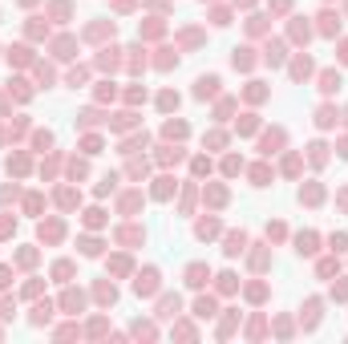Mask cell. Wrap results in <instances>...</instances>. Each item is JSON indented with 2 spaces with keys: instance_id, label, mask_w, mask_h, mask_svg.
<instances>
[{
  "instance_id": "obj_1",
  "label": "cell",
  "mask_w": 348,
  "mask_h": 344,
  "mask_svg": "<svg viewBox=\"0 0 348 344\" xmlns=\"http://www.w3.org/2000/svg\"><path fill=\"white\" fill-rule=\"evenodd\" d=\"M134 292H138V296H154V292H158V271H154V267H146V271L138 275Z\"/></svg>"
},
{
  "instance_id": "obj_2",
  "label": "cell",
  "mask_w": 348,
  "mask_h": 344,
  "mask_svg": "<svg viewBox=\"0 0 348 344\" xmlns=\"http://www.w3.org/2000/svg\"><path fill=\"white\" fill-rule=\"evenodd\" d=\"M207 279H211V267L207 263H191V267H186V284H191V288H203Z\"/></svg>"
},
{
  "instance_id": "obj_3",
  "label": "cell",
  "mask_w": 348,
  "mask_h": 344,
  "mask_svg": "<svg viewBox=\"0 0 348 344\" xmlns=\"http://www.w3.org/2000/svg\"><path fill=\"white\" fill-rule=\"evenodd\" d=\"M316 243H320V235H312V231H304V235L296 239V251H300V255H316Z\"/></svg>"
},
{
  "instance_id": "obj_4",
  "label": "cell",
  "mask_w": 348,
  "mask_h": 344,
  "mask_svg": "<svg viewBox=\"0 0 348 344\" xmlns=\"http://www.w3.org/2000/svg\"><path fill=\"white\" fill-rule=\"evenodd\" d=\"M215 93H219V77H199L195 98H215Z\"/></svg>"
},
{
  "instance_id": "obj_5",
  "label": "cell",
  "mask_w": 348,
  "mask_h": 344,
  "mask_svg": "<svg viewBox=\"0 0 348 344\" xmlns=\"http://www.w3.org/2000/svg\"><path fill=\"white\" fill-rule=\"evenodd\" d=\"M243 247H247V235H243V231H235V235H227V247H223V251H227V255H239Z\"/></svg>"
},
{
  "instance_id": "obj_6",
  "label": "cell",
  "mask_w": 348,
  "mask_h": 344,
  "mask_svg": "<svg viewBox=\"0 0 348 344\" xmlns=\"http://www.w3.org/2000/svg\"><path fill=\"white\" fill-rule=\"evenodd\" d=\"M231 65H235V69H251V65H255V57H251V49H235Z\"/></svg>"
},
{
  "instance_id": "obj_7",
  "label": "cell",
  "mask_w": 348,
  "mask_h": 344,
  "mask_svg": "<svg viewBox=\"0 0 348 344\" xmlns=\"http://www.w3.org/2000/svg\"><path fill=\"white\" fill-rule=\"evenodd\" d=\"M279 146H283V130H271L263 138V154H279Z\"/></svg>"
},
{
  "instance_id": "obj_8",
  "label": "cell",
  "mask_w": 348,
  "mask_h": 344,
  "mask_svg": "<svg viewBox=\"0 0 348 344\" xmlns=\"http://www.w3.org/2000/svg\"><path fill=\"white\" fill-rule=\"evenodd\" d=\"M263 57H267V65H283V45L279 41H267V53Z\"/></svg>"
},
{
  "instance_id": "obj_9",
  "label": "cell",
  "mask_w": 348,
  "mask_h": 344,
  "mask_svg": "<svg viewBox=\"0 0 348 344\" xmlns=\"http://www.w3.org/2000/svg\"><path fill=\"white\" fill-rule=\"evenodd\" d=\"M320 199H324V191H320L316 182H308L304 191H300V203H320Z\"/></svg>"
},
{
  "instance_id": "obj_10",
  "label": "cell",
  "mask_w": 348,
  "mask_h": 344,
  "mask_svg": "<svg viewBox=\"0 0 348 344\" xmlns=\"http://www.w3.org/2000/svg\"><path fill=\"white\" fill-rule=\"evenodd\" d=\"M158 316H162V320L178 316V296H166V300H162V308H158Z\"/></svg>"
},
{
  "instance_id": "obj_11",
  "label": "cell",
  "mask_w": 348,
  "mask_h": 344,
  "mask_svg": "<svg viewBox=\"0 0 348 344\" xmlns=\"http://www.w3.org/2000/svg\"><path fill=\"white\" fill-rule=\"evenodd\" d=\"M320 33H328V37H332V33H340V20H336L332 12H320Z\"/></svg>"
},
{
  "instance_id": "obj_12",
  "label": "cell",
  "mask_w": 348,
  "mask_h": 344,
  "mask_svg": "<svg viewBox=\"0 0 348 344\" xmlns=\"http://www.w3.org/2000/svg\"><path fill=\"white\" fill-rule=\"evenodd\" d=\"M308 73H312V61H308V57L300 53V57L292 61V77H308Z\"/></svg>"
},
{
  "instance_id": "obj_13",
  "label": "cell",
  "mask_w": 348,
  "mask_h": 344,
  "mask_svg": "<svg viewBox=\"0 0 348 344\" xmlns=\"http://www.w3.org/2000/svg\"><path fill=\"white\" fill-rule=\"evenodd\" d=\"M320 89H324V93L340 89V73H332V69H328V73H320Z\"/></svg>"
},
{
  "instance_id": "obj_14",
  "label": "cell",
  "mask_w": 348,
  "mask_h": 344,
  "mask_svg": "<svg viewBox=\"0 0 348 344\" xmlns=\"http://www.w3.org/2000/svg\"><path fill=\"white\" fill-rule=\"evenodd\" d=\"M316 121H320L324 130H328V126H336V110H332V106H320V114H316Z\"/></svg>"
},
{
  "instance_id": "obj_15",
  "label": "cell",
  "mask_w": 348,
  "mask_h": 344,
  "mask_svg": "<svg viewBox=\"0 0 348 344\" xmlns=\"http://www.w3.org/2000/svg\"><path fill=\"white\" fill-rule=\"evenodd\" d=\"M195 316H203V320H207V316H215V300H211V296H203V300L195 304Z\"/></svg>"
},
{
  "instance_id": "obj_16",
  "label": "cell",
  "mask_w": 348,
  "mask_h": 344,
  "mask_svg": "<svg viewBox=\"0 0 348 344\" xmlns=\"http://www.w3.org/2000/svg\"><path fill=\"white\" fill-rule=\"evenodd\" d=\"M308 150H312V162H316V166H320V162H324V158H328V154H324V150H328V146H324V142H312V146H308Z\"/></svg>"
},
{
  "instance_id": "obj_17",
  "label": "cell",
  "mask_w": 348,
  "mask_h": 344,
  "mask_svg": "<svg viewBox=\"0 0 348 344\" xmlns=\"http://www.w3.org/2000/svg\"><path fill=\"white\" fill-rule=\"evenodd\" d=\"M61 235H65V227H61V223H49V227H41V239H61Z\"/></svg>"
},
{
  "instance_id": "obj_18",
  "label": "cell",
  "mask_w": 348,
  "mask_h": 344,
  "mask_svg": "<svg viewBox=\"0 0 348 344\" xmlns=\"http://www.w3.org/2000/svg\"><path fill=\"white\" fill-rule=\"evenodd\" d=\"M239 284H235V275L231 271H223V275H219V292H235Z\"/></svg>"
},
{
  "instance_id": "obj_19",
  "label": "cell",
  "mask_w": 348,
  "mask_h": 344,
  "mask_svg": "<svg viewBox=\"0 0 348 344\" xmlns=\"http://www.w3.org/2000/svg\"><path fill=\"white\" fill-rule=\"evenodd\" d=\"M57 57H61V61L73 57V41H69V37H61V41H57Z\"/></svg>"
},
{
  "instance_id": "obj_20",
  "label": "cell",
  "mask_w": 348,
  "mask_h": 344,
  "mask_svg": "<svg viewBox=\"0 0 348 344\" xmlns=\"http://www.w3.org/2000/svg\"><path fill=\"white\" fill-rule=\"evenodd\" d=\"M247 98H251V102H263V98H267V89H263L259 81H251V89H247Z\"/></svg>"
},
{
  "instance_id": "obj_21",
  "label": "cell",
  "mask_w": 348,
  "mask_h": 344,
  "mask_svg": "<svg viewBox=\"0 0 348 344\" xmlns=\"http://www.w3.org/2000/svg\"><path fill=\"white\" fill-rule=\"evenodd\" d=\"M134 126V114H117L114 117V130H130Z\"/></svg>"
},
{
  "instance_id": "obj_22",
  "label": "cell",
  "mask_w": 348,
  "mask_h": 344,
  "mask_svg": "<svg viewBox=\"0 0 348 344\" xmlns=\"http://www.w3.org/2000/svg\"><path fill=\"white\" fill-rule=\"evenodd\" d=\"M53 275H57V279H69V275H73V263H65V259H61V263L53 267Z\"/></svg>"
},
{
  "instance_id": "obj_23",
  "label": "cell",
  "mask_w": 348,
  "mask_h": 344,
  "mask_svg": "<svg viewBox=\"0 0 348 344\" xmlns=\"http://www.w3.org/2000/svg\"><path fill=\"white\" fill-rule=\"evenodd\" d=\"M182 134H186L182 121H166V138H182Z\"/></svg>"
},
{
  "instance_id": "obj_24",
  "label": "cell",
  "mask_w": 348,
  "mask_h": 344,
  "mask_svg": "<svg viewBox=\"0 0 348 344\" xmlns=\"http://www.w3.org/2000/svg\"><path fill=\"white\" fill-rule=\"evenodd\" d=\"M49 312H53L49 304H37V312H33V324H45V320H49Z\"/></svg>"
},
{
  "instance_id": "obj_25",
  "label": "cell",
  "mask_w": 348,
  "mask_h": 344,
  "mask_svg": "<svg viewBox=\"0 0 348 344\" xmlns=\"http://www.w3.org/2000/svg\"><path fill=\"white\" fill-rule=\"evenodd\" d=\"M219 231V223H215V219H203V223H199V235L207 239V235H215Z\"/></svg>"
},
{
  "instance_id": "obj_26",
  "label": "cell",
  "mask_w": 348,
  "mask_h": 344,
  "mask_svg": "<svg viewBox=\"0 0 348 344\" xmlns=\"http://www.w3.org/2000/svg\"><path fill=\"white\" fill-rule=\"evenodd\" d=\"M170 182H174V178H158V186H154V195H158V199H166V195H170Z\"/></svg>"
},
{
  "instance_id": "obj_27",
  "label": "cell",
  "mask_w": 348,
  "mask_h": 344,
  "mask_svg": "<svg viewBox=\"0 0 348 344\" xmlns=\"http://www.w3.org/2000/svg\"><path fill=\"white\" fill-rule=\"evenodd\" d=\"M98 300H102V304H114V284H102V288H98Z\"/></svg>"
},
{
  "instance_id": "obj_28",
  "label": "cell",
  "mask_w": 348,
  "mask_h": 344,
  "mask_svg": "<svg viewBox=\"0 0 348 344\" xmlns=\"http://www.w3.org/2000/svg\"><path fill=\"white\" fill-rule=\"evenodd\" d=\"M158 106H162V110H174V106H178V93H162V98H158Z\"/></svg>"
},
{
  "instance_id": "obj_29",
  "label": "cell",
  "mask_w": 348,
  "mask_h": 344,
  "mask_svg": "<svg viewBox=\"0 0 348 344\" xmlns=\"http://www.w3.org/2000/svg\"><path fill=\"white\" fill-rule=\"evenodd\" d=\"M292 37H296V41H308V24H304V20L292 24Z\"/></svg>"
},
{
  "instance_id": "obj_30",
  "label": "cell",
  "mask_w": 348,
  "mask_h": 344,
  "mask_svg": "<svg viewBox=\"0 0 348 344\" xmlns=\"http://www.w3.org/2000/svg\"><path fill=\"white\" fill-rule=\"evenodd\" d=\"M251 178H255V186H267V166H255V170H251Z\"/></svg>"
},
{
  "instance_id": "obj_31",
  "label": "cell",
  "mask_w": 348,
  "mask_h": 344,
  "mask_svg": "<svg viewBox=\"0 0 348 344\" xmlns=\"http://www.w3.org/2000/svg\"><path fill=\"white\" fill-rule=\"evenodd\" d=\"M267 235H271V239H283V235H288V227H283V223H271Z\"/></svg>"
},
{
  "instance_id": "obj_32",
  "label": "cell",
  "mask_w": 348,
  "mask_h": 344,
  "mask_svg": "<svg viewBox=\"0 0 348 344\" xmlns=\"http://www.w3.org/2000/svg\"><path fill=\"white\" fill-rule=\"evenodd\" d=\"M65 308H69V312L81 308V292H69V296H65Z\"/></svg>"
},
{
  "instance_id": "obj_33",
  "label": "cell",
  "mask_w": 348,
  "mask_h": 344,
  "mask_svg": "<svg viewBox=\"0 0 348 344\" xmlns=\"http://www.w3.org/2000/svg\"><path fill=\"white\" fill-rule=\"evenodd\" d=\"M348 247V235H332V251H344Z\"/></svg>"
},
{
  "instance_id": "obj_34",
  "label": "cell",
  "mask_w": 348,
  "mask_h": 344,
  "mask_svg": "<svg viewBox=\"0 0 348 344\" xmlns=\"http://www.w3.org/2000/svg\"><path fill=\"white\" fill-rule=\"evenodd\" d=\"M332 296H340V300H348V279H344V284H336V288H332Z\"/></svg>"
},
{
  "instance_id": "obj_35",
  "label": "cell",
  "mask_w": 348,
  "mask_h": 344,
  "mask_svg": "<svg viewBox=\"0 0 348 344\" xmlns=\"http://www.w3.org/2000/svg\"><path fill=\"white\" fill-rule=\"evenodd\" d=\"M340 61H344V65H348V41L340 45Z\"/></svg>"
},
{
  "instance_id": "obj_36",
  "label": "cell",
  "mask_w": 348,
  "mask_h": 344,
  "mask_svg": "<svg viewBox=\"0 0 348 344\" xmlns=\"http://www.w3.org/2000/svg\"><path fill=\"white\" fill-rule=\"evenodd\" d=\"M8 284V267H0V288H4Z\"/></svg>"
},
{
  "instance_id": "obj_37",
  "label": "cell",
  "mask_w": 348,
  "mask_h": 344,
  "mask_svg": "<svg viewBox=\"0 0 348 344\" xmlns=\"http://www.w3.org/2000/svg\"><path fill=\"white\" fill-rule=\"evenodd\" d=\"M235 4H251V0H235Z\"/></svg>"
}]
</instances>
